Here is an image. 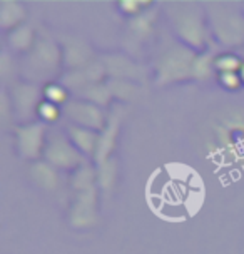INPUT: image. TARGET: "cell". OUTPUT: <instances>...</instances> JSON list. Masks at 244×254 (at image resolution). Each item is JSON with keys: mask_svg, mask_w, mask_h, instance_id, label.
<instances>
[{"mask_svg": "<svg viewBox=\"0 0 244 254\" xmlns=\"http://www.w3.org/2000/svg\"><path fill=\"white\" fill-rule=\"evenodd\" d=\"M62 69H64V57H62L61 42H57L49 34H39L32 51L20 57L19 79L45 85L61 79Z\"/></svg>", "mask_w": 244, "mask_h": 254, "instance_id": "obj_1", "label": "cell"}, {"mask_svg": "<svg viewBox=\"0 0 244 254\" xmlns=\"http://www.w3.org/2000/svg\"><path fill=\"white\" fill-rule=\"evenodd\" d=\"M167 20L178 42L196 52L211 51L212 39L206 8L192 2L173 3L167 10Z\"/></svg>", "mask_w": 244, "mask_h": 254, "instance_id": "obj_2", "label": "cell"}, {"mask_svg": "<svg viewBox=\"0 0 244 254\" xmlns=\"http://www.w3.org/2000/svg\"><path fill=\"white\" fill-rule=\"evenodd\" d=\"M197 54L199 52L186 47L178 40L161 49L154 62H152L154 84L157 87H169V85L194 80L192 65Z\"/></svg>", "mask_w": 244, "mask_h": 254, "instance_id": "obj_3", "label": "cell"}, {"mask_svg": "<svg viewBox=\"0 0 244 254\" xmlns=\"http://www.w3.org/2000/svg\"><path fill=\"white\" fill-rule=\"evenodd\" d=\"M207 22H209L212 44L226 47L234 52L244 49V13L239 8L229 7L226 3H207Z\"/></svg>", "mask_w": 244, "mask_h": 254, "instance_id": "obj_4", "label": "cell"}, {"mask_svg": "<svg viewBox=\"0 0 244 254\" xmlns=\"http://www.w3.org/2000/svg\"><path fill=\"white\" fill-rule=\"evenodd\" d=\"M44 161L52 164L61 172H74L90 162L77 147L72 144L65 130H51L47 135V146H45Z\"/></svg>", "mask_w": 244, "mask_h": 254, "instance_id": "obj_5", "label": "cell"}, {"mask_svg": "<svg viewBox=\"0 0 244 254\" xmlns=\"http://www.w3.org/2000/svg\"><path fill=\"white\" fill-rule=\"evenodd\" d=\"M47 126L39 121L25 122V124L13 126V139H15V151L24 161L30 164L42 161L45 146H47Z\"/></svg>", "mask_w": 244, "mask_h": 254, "instance_id": "obj_6", "label": "cell"}, {"mask_svg": "<svg viewBox=\"0 0 244 254\" xmlns=\"http://www.w3.org/2000/svg\"><path fill=\"white\" fill-rule=\"evenodd\" d=\"M157 17H159V8L154 5L151 10H147L146 13H142V15L135 17V19H130V20H125L121 44L127 56L135 57L144 51L146 44H149V40L154 35Z\"/></svg>", "mask_w": 244, "mask_h": 254, "instance_id": "obj_7", "label": "cell"}, {"mask_svg": "<svg viewBox=\"0 0 244 254\" xmlns=\"http://www.w3.org/2000/svg\"><path fill=\"white\" fill-rule=\"evenodd\" d=\"M10 95L13 117L17 124L37 121V109L42 99V85L27 82V80L15 79L10 82V87H7Z\"/></svg>", "mask_w": 244, "mask_h": 254, "instance_id": "obj_8", "label": "cell"}, {"mask_svg": "<svg viewBox=\"0 0 244 254\" xmlns=\"http://www.w3.org/2000/svg\"><path fill=\"white\" fill-rule=\"evenodd\" d=\"M99 188L74 192L69 211H67V221L70 228L77 231L92 229L99 222Z\"/></svg>", "mask_w": 244, "mask_h": 254, "instance_id": "obj_9", "label": "cell"}, {"mask_svg": "<svg viewBox=\"0 0 244 254\" xmlns=\"http://www.w3.org/2000/svg\"><path fill=\"white\" fill-rule=\"evenodd\" d=\"M64 114L69 119V124L92 129L97 132H102L109 122V112L106 109L82 97L72 99L64 107Z\"/></svg>", "mask_w": 244, "mask_h": 254, "instance_id": "obj_10", "label": "cell"}, {"mask_svg": "<svg viewBox=\"0 0 244 254\" xmlns=\"http://www.w3.org/2000/svg\"><path fill=\"white\" fill-rule=\"evenodd\" d=\"M107 79L109 77H107V70L104 67L102 61H97L96 59V61L90 62L89 65L82 67V69L65 72V75L61 77V82L67 85L70 92L75 90L77 94H80L82 90L92 87V85L104 84Z\"/></svg>", "mask_w": 244, "mask_h": 254, "instance_id": "obj_11", "label": "cell"}, {"mask_svg": "<svg viewBox=\"0 0 244 254\" xmlns=\"http://www.w3.org/2000/svg\"><path fill=\"white\" fill-rule=\"evenodd\" d=\"M61 47H62V57H64L65 72L82 69V67L89 65L90 62L96 61L94 49L80 37L67 35V37L62 39Z\"/></svg>", "mask_w": 244, "mask_h": 254, "instance_id": "obj_12", "label": "cell"}, {"mask_svg": "<svg viewBox=\"0 0 244 254\" xmlns=\"http://www.w3.org/2000/svg\"><path fill=\"white\" fill-rule=\"evenodd\" d=\"M102 64L106 67L109 79L137 82L142 77L141 65L134 61V57L127 56V54H109L102 59Z\"/></svg>", "mask_w": 244, "mask_h": 254, "instance_id": "obj_13", "label": "cell"}, {"mask_svg": "<svg viewBox=\"0 0 244 254\" xmlns=\"http://www.w3.org/2000/svg\"><path fill=\"white\" fill-rule=\"evenodd\" d=\"M121 122H122V112L112 111L109 114V122H107L106 129L99 135V146H97L96 159H94V164L96 166H101L114 157L112 154L116 151L117 139H119L121 134Z\"/></svg>", "mask_w": 244, "mask_h": 254, "instance_id": "obj_14", "label": "cell"}, {"mask_svg": "<svg viewBox=\"0 0 244 254\" xmlns=\"http://www.w3.org/2000/svg\"><path fill=\"white\" fill-rule=\"evenodd\" d=\"M39 34L35 29L27 22V24L17 27L10 32H7L5 42H7V51L15 54V56H25L32 51V47L37 42Z\"/></svg>", "mask_w": 244, "mask_h": 254, "instance_id": "obj_15", "label": "cell"}, {"mask_svg": "<svg viewBox=\"0 0 244 254\" xmlns=\"http://www.w3.org/2000/svg\"><path fill=\"white\" fill-rule=\"evenodd\" d=\"M65 132L69 135V139L72 140V144H74L90 162H94L101 132L92 130V129H85V127H80V126H74V124L67 126Z\"/></svg>", "mask_w": 244, "mask_h": 254, "instance_id": "obj_16", "label": "cell"}, {"mask_svg": "<svg viewBox=\"0 0 244 254\" xmlns=\"http://www.w3.org/2000/svg\"><path fill=\"white\" fill-rule=\"evenodd\" d=\"M27 15L29 12L22 2H17V0H2L0 2V27L5 34L27 24Z\"/></svg>", "mask_w": 244, "mask_h": 254, "instance_id": "obj_17", "label": "cell"}, {"mask_svg": "<svg viewBox=\"0 0 244 254\" xmlns=\"http://www.w3.org/2000/svg\"><path fill=\"white\" fill-rule=\"evenodd\" d=\"M29 176L40 189L47 190V192L56 190L59 184H61V171L56 169V167L49 164L47 161H44V159L30 164Z\"/></svg>", "mask_w": 244, "mask_h": 254, "instance_id": "obj_18", "label": "cell"}, {"mask_svg": "<svg viewBox=\"0 0 244 254\" xmlns=\"http://www.w3.org/2000/svg\"><path fill=\"white\" fill-rule=\"evenodd\" d=\"M70 186L74 192H80V190L96 189L97 186V166L94 162H87L82 167L70 172Z\"/></svg>", "mask_w": 244, "mask_h": 254, "instance_id": "obj_19", "label": "cell"}, {"mask_svg": "<svg viewBox=\"0 0 244 254\" xmlns=\"http://www.w3.org/2000/svg\"><path fill=\"white\" fill-rule=\"evenodd\" d=\"M117 179H119V164H117V159L112 157L104 164L97 166V186L101 194H112L114 190Z\"/></svg>", "mask_w": 244, "mask_h": 254, "instance_id": "obj_20", "label": "cell"}, {"mask_svg": "<svg viewBox=\"0 0 244 254\" xmlns=\"http://www.w3.org/2000/svg\"><path fill=\"white\" fill-rule=\"evenodd\" d=\"M42 99L47 102L56 104V106L62 107V109L72 101L69 87L62 84L61 80H54V82L42 85Z\"/></svg>", "mask_w": 244, "mask_h": 254, "instance_id": "obj_21", "label": "cell"}, {"mask_svg": "<svg viewBox=\"0 0 244 254\" xmlns=\"http://www.w3.org/2000/svg\"><path fill=\"white\" fill-rule=\"evenodd\" d=\"M214 57L216 54L211 51H206V52H199L194 61V65H192V75H194V80H207L211 77H216V70H214Z\"/></svg>", "mask_w": 244, "mask_h": 254, "instance_id": "obj_22", "label": "cell"}, {"mask_svg": "<svg viewBox=\"0 0 244 254\" xmlns=\"http://www.w3.org/2000/svg\"><path fill=\"white\" fill-rule=\"evenodd\" d=\"M156 3L151 2V0H119L116 2V8L117 12L124 17L125 20L135 19V17L142 15L147 10H151Z\"/></svg>", "mask_w": 244, "mask_h": 254, "instance_id": "obj_23", "label": "cell"}, {"mask_svg": "<svg viewBox=\"0 0 244 254\" xmlns=\"http://www.w3.org/2000/svg\"><path fill=\"white\" fill-rule=\"evenodd\" d=\"M244 59L238 52L224 51L216 54L214 57V70L216 74H228V72H239L241 70Z\"/></svg>", "mask_w": 244, "mask_h": 254, "instance_id": "obj_24", "label": "cell"}, {"mask_svg": "<svg viewBox=\"0 0 244 254\" xmlns=\"http://www.w3.org/2000/svg\"><path fill=\"white\" fill-rule=\"evenodd\" d=\"M79 97L85 99V101H90L97 106H101L104 109H107V106H111V102L114 101L112 97V92H111V87L107 84V80L104 84H97V85H92V87L82 90L79 94Z\"/></svg>", "mask_w": 244, "mask_h": 254, "instance_id": "obj_25", "label": "cell"}, {"mask_svg": "<svg viewBox=\"0 0 244 254\" xmlns=\"http://www.w3.org/2000/svg\"><path fill=\"white\" fill-rule=\"evenodd\" d=\"M107 84H109V87H111L112 97L119 99V101H129V99H132L139 90L137 82H132V80L107 79Z\"/></svg>", "mask_w": 244, "mask_h": 254, "instance_id": "obj_26", "label": "cell"}, {"mask_svg": "<svg viewBox=\"0 0 244 254\" xmlns=\"http://www.w3.org/2000/svg\"><path fill=\"white\" fill-rule=\"evenodd\" d=\"M64 114V109L56 106V104L52 102H47V101H42L40 102V106L37 109V121L42 122L45 126H51V124H56L59 122V119L62 117Z\"/></svg>", "mask_w": 244, "mask_h": 254, "instance_id": "obj_27", "label": "cell"}, {"mask_svg": "<svg viewBox=\"0 0 244 254\" xmlns=\"http://www.w3.org/2000/svg\"><path fill=\"white\" fill-rule=\"evenodd\" d=\"M216 82L223 90L228 92H238L239 89H243L241 77L239 72H228V74H216Z\"/></svg>", "mask_w": 244, "mask_h": 254, "instance_id": "obj_28", "label": "cell"}, {"mask_svg": "<svg viewBox=\"0 0 244 254\" xmlns=\"http://www.w3.org/2000/svg\"><path fill=\"white\" fill-rule=\"evenodd\" d=\"M0 119H2L3 124L13 119V107H12V101H10V95H8L7 85H3L2 92H0Z\"/></svg>", "mask_w": 244, "mask_h": 254, "instance_id": "obj_29", "label": "cell"}, {"mask_svg": "<svg viewBox=\"0 0 244 254\" xmlns=\"http://www.w3.org/2000/svg\"><path fill=\"white\" fill-rule=\"evenodd\" d=\"M12 52H8L7 49H3L2 56H0V74H2V79L3 82L10 77V74H13V69H15V65H13V61H12Z\"/></svg>", "mask_w": 244, "mask_h": 254, "instance_id": "obj_30", "label": "cell"}, {"mask_svg": "<svg viewBox=\"0 0 244 254\" xmlns=\"http://www.w3.org/2000/svg\"><path fill=\"white\" fill-rule=\"evenodd\" d=\"M239 77H241V82H243V87H244V62L241 65V70H239Z\"/></svg>", "mask_w": 244, "mask_h": 254, "instance_id": "obj_31", "label": "cell"}, {"mask_svg": "<svg viewBox=\"0 0 244 254\" xmlns=\"http://www.w3.org/2000/svg\"><path fill=\"white\" fill-rule=\"evenodd\" d=\"M241 10H243V13H244V3H243V7H241Z\"/></svg>", "mask_w": 244, "mask_h": 254, "instance_id": "obj_32", "label": "cell"}, {"mask_svg": "<svg viewBox=\"0 0 244 254\" xmlns=\"http://www.w3.org/2000/svg\"><path fill=\"white\" fill-rule=\"evenodd\" d=\"M241 56H243V59H244V49H243V54H241Z\"/></svg>", "mask_w": 244, "mask_h": 254, "instance_id": "obj_33", "label": "cell"}]
</instances>
